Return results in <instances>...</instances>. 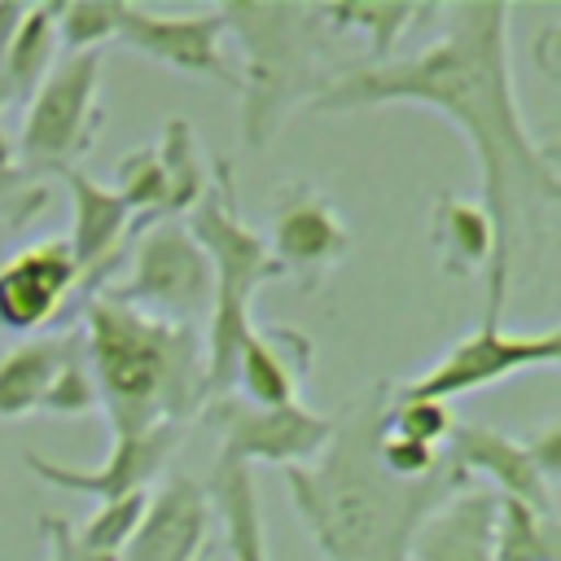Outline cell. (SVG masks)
<instances>
[{
    "label": "cell",
    "mask_w": 561,
    "mask_h": 561,
    "mask_svg": "<svg viewBox=\"0 0 561 561\" xmlns=\"http://www.w3.org/2000/svg\"><path fill=\"white\" fill-rule=\"evenodd\" d=\"M508 18L513 9L500 0L451 4L447 31L430 48L377 66L368 61L342 66L311 101L316 114L416 105V110H434L469 140V153L482 175L478 206L491 224V263H486L491 311H504L526 215H539L561 197L557 149L530 136L513 92Z\"/></svg>",
    "instance_id": "6da1fadb"
},
{
    "label": "cell",
    "mask_w": 561,
    "mask_h": 561,
    "mask_svg": "<svg viewBox=\"0 0 561 561\" xmlns=\"http://www.w3.org/2000/svg\"><path fill=\"white\" fill-rule=\"evenodd\" d=\"M386 408L390 381H377L333 421V438L311 465L285 469L289 500L324 561H408L416 526L469 482L447 456H438V469L416 482L390 478L377 465Z\"/></svg>",
    "instance_id": "7a4b0ae2"
},
{
    "label": "cell",
    "mask_w": 561,
    "mask_h": 561,
    "mask_svg": "<svg viewBox=\"0 0 561 561\" xmlns=\"http://www.w3.org/2000/svg\"><path fill=\"white\" fill-rule=\"evenodd\" d=\"M83 355L114 438L188 425L206 403L197 329L145 316L105 289L83 298Z\"/></svg>",
    "instance_id": "3957f363"
},
{
    "label": "cell",
    "mask_w": 561,
    "mask_h": 561,
    "mask_svg": "<svg viewBox=\"0 0 561 561\" xmlns=\"http://www.w3.org/2000/svg\"><path fill=\"white\" fill-rule=\"evenodd\" d=\"M224 31L241 44L245 70L237 75L241 92V140L250 149H267V140L285 127L294 105H311L320 88L333 79L324 70V22L316 4H254L232 0L219 4Z\"/></svg>",
    "instance_id": "277c9868"
},
{
    "label": "cell",
    "mask_w": 561,
    "mask_h": 561,
    "mask_svg": "<svg viewBox=\"0 0 561 561\" xmlns=\"http://www.w3.org/2000/svg\"><path fill=\"white\" fill-rule=\"evenodd\" d=\"M188 237L202 245L210 263V329H206V399L232 390L237 355L241 342L250 337V307L254 294L280 276V267L267 254L263 232L245 228L237 215V193H232V167L215 162V175L197 206L188 210Z\"/></svg>",
    "instance_id": "5b68a950"
},
{
    "label": "cell",
    "mask_w": 561,
    "mask_h": 561,
    "mask_svg": "<svg viewBox=\"0 0 561 561\" xmlns=\"http://www.w3.org/2000/svg\"><path fill=\"white\" fill-rule=\"evenodd\" d=\"M101 123V53H66L31 92L13 158L31 180L66 175L92 149Z\"/></svg>",
    "instance_id": "8992f818"
},
{
    "label": "cell",
    "mask_w": 561,
    "mask_h": 561,
    "mask_svg": "<svg viewBox=\"0 0 561 561\" xmlns=\"http://www.w3.org/2000/svg\"><path fill=\"white\" fill-rule=\"evenodd\" d=\"M105 294L167 324L197 329V320L210 316V263L180 219H162L131 237L127 280L105 285Z\"/></svg>",
    "instance_id": "52a82bcc"
},
{
    "label": "cell",
    "mask_w": 561,
    "mask_h": 561,
    "mask_svg": "<svg viewBox=\"0 0 561 561\" xmlns=\"http://www.w3.org/2000/svg\"><path fill=\"white\" fill-rule=\"evenodd\" d=\"M561 359V333L548 324L543 333H508L500 324V311L482 307V320L469 337L451 342L434 368L408 381H390L399 399H438L451 403L460 394H473L482 386H495L526 368H552Z\"/></svg>",
    "instance_id": "ba28073f"
},
{
    "label": "cell",
    "mask_w": 561,
    "mask_h": 561,
    "mask_svg": "<svg viewBox=\"0 0 561 561\" xmlns=\"http://www.w3.org/2000/svg\"><path fill=\"white\" fill-rule=\"evenodd\" d=\"M197 416L219 434V460H237L245 469L250 465H276V469L311 465L333 438V421H337V416L311 412L307 403L259 408L232 390L210 394Z\"/></svg>",
    "instance_id": "9c48e42d"
},
{
    "label": "cell",
    "mask_w": 561,
    "mask_h": 561,
    "mask_svg": "<svg viewBox=\"0 0 561 561\" xmlns=\"http://www.w3.org/2000/svg\"><path fill=\"white\" fill-rule=\"evenodd\" d=\"M114 175H118L114 193L131 210V232L162 224V219H175V215H188L210 184V167L202 162L197 136L184 118H171L162 127L158 145L131 149Z\"/></svg>",
    "instance_id": "30bf717a"
},
{
    "label": "cell",
    "mask_w": 561,
    "mask_h": 561,
    "mask_svg": "<svg viewBox=\"0 0 561 561\" xmlns=\"http://www.w3.org/2000/svg\"><path fill=\"white\" fill-rule=\"evenodd\" d=\"M224 18L219 9H193V13H162V9H118L114 39L158 66H171L188 79H210L224 88H237V70L224 53Z\"/></svg>",
    "instance_id": "8fae6325"
},
{
    "label": "cell",
    "mask_w": 561,
    "mask_h": 561,
    "mask_svg": "<svg viewBox=\"0 0 561 561\" xmlns=\"http://www.w3.org/2000/svg\"><path fill=\"white\" fill-rule=\"evenodd\" d=\"M263 241L280 276L289 272L294 280H302V289L320 285V276H329L351 254V228L337 219L333 202L311 184H289L276 197Z\"/></svg>",
    "instance_id": "7c38bea8"
},
{
    "label": "cell",
    "mask_w": 561,
    "mask_h": 561,
    "mask_svg": "<svg viewBox=\"0 0 561 561\" xmlns=\"http://www.w3.org/2000/svg\"><path fill=\"white\" fill-rule=\"evenodd\" d=\"M180 438H184V425H158V430H145V434L114 438L105 465H92V469L61 465L44 451H22V465H26V473L44 478L57 491H79V495H92V500L105 504V500H123V495L145 491L167 469Z\"/></svg>",
    "instance_id": "4fadbf2b"
},
{
    "label": "cell",
    "mask_w": 561,
    "mask_h": 561,
    "mask_svg": "<svg viewBox=\"0 0 561 561\" xmlns=\"http://www.w3.org/2000/svg\"><path fill=\"white\" fill-rule=\"evenodd\" d=\"M79 294V267L66 237L35 241L0 267V329L35 333L53 324Z\"/></svg>",
    "instance_id": "5bb4252c"
},
{
    "label": "cell",
    "mask_w": 561,
    "mask_h": 561,
    "mask_svg": "<svg viewBox=\"0 0 561 561\" xmlns=\"http://www.w3.org/2000/svg\"><path fill=\"white\" fill-rule=\"evenodd\" d=\"M210 495L197 478L171 473L145 500L140 526L118 561H210Z\"/></svg>",
    "instance_id": "9a60e30c"
},
{
    "label": "cell",
    "mask_w": 561,
    "mask_h": 561,
    "mask_svg": "<svg viewBox=\"0 0 561 561\" xmlns=\"http://www.w3.org/2000/svg\"><path fill=\"white\" fill-rule=\"evenodd\" d=\"M66 188H70V259L79 267V294L92 298L96 289H105V280L118 272V263L127 259L131 245V210L123 206V197L105 184H96L92 175H83L79 167L66 171Z\"/></svg>",
    "instance_id": "2e32d148"
},
{
    "label": "cell",
    "mask_w": 561,
    "mask_h": 561,
    "mask_svg": "<svg viewBox=\"0 0 561 561\" xmlns=\"http://www.w3.org/2000/svg\"><path fill=\"white\" fill-rule=\"evenodd\" d=\"M443 456L473 482V478H491L495 495L517 500L543 517H557V486H548L526 451V443L491 430V425H473V421H456Z\"/></svg>",
    "instance_id": "e0dca14e"
},
{
    "label": "cell",
    "mask_w": 561,
    "mask_h": 561,
    "mask_svg": "<svg viewBox=\"0 0 561 561\" xmlns=\"http://www.w3.org/2000/svg\"><path fill=\"white\" fill-rule=\"evenodd\" d=\"M311 368V342L294 329H250L237 355L232 394L259 408L298 403V390Z\"/></svg>",
    "instance_id": "ac0fdd59"
},
{
    "label": "cell",
    "mask_w": 561,
    "mask_h": 561,
    "mask_svg": "<svg viewBox=\"0 0 561 561\" xmlns=\"http://www.w3.org/2000/svg\"><path fill=\"white\" fill-rule=\"evenodd\" d=\"M495 491L465 482L412 535L408 561H491Z\"/></svg>",
    "instance_id": "d6986e66"
},
{
    "label": "cell",
    "mask_w": 561,
    "mask_h": 561,
    "mask_svg": "<svg viewBox=\"0 0 561 561\" xmlns=\"http://www.w3.org/2000/svg\"><path fill=\"white\" fill-rule=\"evenodd\" d=\"M75 359H83L79 333H57V337H35V342L13 346L0 359V416L18 421L31 412H44L53 386Z\"/></svg>",
    "instance_id": "ffe728a7"
},
{
    "label": "cell",
    "mask_w": 561,
    "mask_h": 561,
    "mask_svg": "<svg viewBox=\"0 0 561 561\" xmlns=\"http://www.w3.org/2000/svg\"><path fill=\"white\" fill-rule=\"evenodd\" d=\"M210 508L224 522V543L232 561H267V539H263V513H259V491L254 473L237 460H215V473L206 482Z\"/></svg>",
    "instance_id": "44dd1931"
},
{
    "label": "cell",
    "mask_w": 561,
    "mask_h": 561,
    "mask_svg": "<svg viewBox=\"0 0 561 561\" xmlns=\"http://www.w3.org/2000/svg\"><path fill=\"white\" fill-rule=\"evenodd\" d=\"M57 61V22H53V4H26L22 22L0 57V88L9 105H26L31 92L44 83V75Z\"/></svg>",
    "instance_id": "7402d4cb"
},
{
    "label": "cell",
    "mask_w": 561,
    "mask_h": 561,
    "mask_svg": "<svg viewBox=\"0 0 561 561\" xmlns=\"http://www.w3.org/2000/svg\"><path fill=\"white\" fill-rule=\"evenodd\" d=\"M430 241L438 250V263L447 276H469L478 267L491 263V224L482 215L478 202L451 197L443 193L434 202V219H430Z\"/></svg>",
    "instance_id": "603a6c76"
},
{
    "label": "cell",
    "mask_w": 561,
    "mask_h": 561,
    "mask_svg": "<svg viewBox=\"0 0 561 561\" xmlns=\"http://www.w3.org/2000/svg\"><path fill=\"white\" fill-rule=\"evenodd\" d=\"M320 9V22L333 31V35H359L364 48H368V66L377 61H390L394 44L408 35V26L416 22H430L438 9L434 4H316Z\"/></svg>",
    "instance_id": "cb8c5ba5"
},
{
    "label": "cell",
    "mask_w": 561,
    "mask_h": 561,
    "mask_svg": "<svg viewBox=\"0 0 561 561\" xmlns=\"http://www.w3.org/2000/svg\"><path fill=\"white\" fill-rule=\"evenodd\" d=\"M557 517H543L517 500L495 495L491 561H557Z\"/></svg>",
    "instance_id": "d4e9b609"
},
{
    "label": "cell",
    "mask_w": 561,
    "mask_h": 561,
    "mask_svg": "<svg viewBox=\"0 0 561 561\" xmlns=\"http://www.w3.org/2000/svg\"><path fill=\"white\" fill-rule=\"evenodd\" d=\"M118 0H70V4H53V22H57V44H66V53H101V44L114 39L118 31Z\"/></svg>",
    "instance_id": "484cf974"
},
{
    "label": "cell",
    "mask_w": 561,
    "mask_h": 561,
    "mask_svg": "<svg viewBox=\"0 0 561 561\" xmlns=\"http://www.w3.org/2000/svg\"><path fill=\"white\" fill-rule=\"evenodd\" d=\"M456 412L451 403H438V399H399L390 390V408H386V430L408 438V443H421L430 451H443L451 430H456Z\"/></svg>",
    "instance_id": "4316f807"
},
{
    "label": "cell",
    "mask_w": 561,
    "mask_h": 561,
    "mask_svg": "<svg viewBox=\"0 0 561 561\" xmlns=\"http://www.w3.org/2000/svg\"><path fill=\"white\" fill-rule=\"evenodd\" d=\"M44 206H48V184L31 180L18 167L13 140H4V131H0V224L4 228H26Z\"/></svg>",
    "instance_id": "83f0119b"
},
{
    "label": "cell",
    "mask_w": 561,
    "mask_h": 561,
    "mask_svg": "<svg viewBox=\"0 0 561 561\" xmlns=\"http://www.w3.org/2000/svg\"><path fill=\"white\" fill-rule=\"evenodd\" d=\"M145 500H149V491H136V495L96 504V513L79 526V539H83L92 552H110V557H118V552L127 548V539L136 535V526H140Z\"/></svg>",
    "instance_id": "f1b7e54d"
},
{
    "label": "cell",
    "mask_w": 561,
    "mask_h": 561,
    "mask_svg": "<svg viewBox=\"0 0 561 561\" xmlns=\"http://www.w3.org/2000/svg\"><path fill=\"white\" fill-rule=\"evenodd\" d=\"M438 456H443V451H430V447H421V443H408V438H399V434H390V430L377 438V465H381L390 478H399V482H416V478L434 473V469H438Z\"/></svg>",
    "instance_id": "f546056e"
},
{
    "label": "cell",
    "mask_w": 561,
    "mask_h": 561,
    "mask_svg": "<svg viewBox=\"0 0 561 561\" xmlns=\"http://www.w3.org/2000/svg\"><path fill=\"white\" fill-rule=\"evenodd\" d=\"M39 530H44V539H48V561H118V557H110V552H92V548L79 539V530H70V522H61V517H53V513H39Z\"/></svg>",
    "instance_id": "4dcf8cb0"
},
{
    "label": "cell",
    "mask_w": 561,
    "mask_h": 561,
    "mask_svg": "<svg viewBox=\"0 0 561 561\" xmlns=\"http://www.w3.org/2000/svg\"><path fill=\"white\" fill-rule=\"evenodd\" d=\"M526 451H530V460H535L539 478H543L548 486H557V482H561V425H557V421H548L535 438H526Z\"/></svg>",
    "instance_id": "1f68e13d"
},
{
    "label": "cell",
    "mask_w": 561,
    "mask_h": 561,
    "mask_svg": "<svg viewBox=\"0 0 561 561\" xmlns=\"http://www.w3.org/2000/svg\"><path fill=\"white\" fill-rule=\"evenodd\" d=\"M22 9H26V4H0V57H4V48H9L18 22H22Z\"/></svg>",
    "instance_id": "d6a6232c"
},
{
    "label": "cell",
    "mask_w": 561,
    "mask_h": 561,
    "mask_svg": "<svg viewBox=\"0 0 561 561\" xmlns=\"http://www.w3.org/2000/svg\"><path fill=\"white\" fill-rule=\"evenodd\" d=\"M4 110H9V101H4V88H0V114H4Z\"/></svg>",
    "instance_id": "836d02e7"
}]
</instances>
